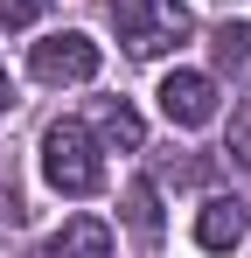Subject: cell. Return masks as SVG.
<instances>
[{
    "instance_id": "obj_1",
    "label": "cell",
    "mask_w": 251,
    "mask_h": 258,
    "mask_svg": "<svg viewBox=\"0 0 251 258\" xmlns=\"http://www.w3.org/2000/svg\"><path fill=\"white\" fill-rule=\"evenodd\" d=\"M42 174H49L56 196H98V188H105V161H98L91 126L56 119V126L42 133Z\"/></svg>"
},
{
    "instance_id": "obj_2",
    "label": "cell",
    "mask_w": 251,
    "mask_h": 258,
    "mask_svg": "<svg viewBox=\"0 0 251 258\" xmlns=\"http://www.w3.org/2000/svg\"><path fill=\"white\" fill-rule=\"evenodd\" d=\"M112 28L133 56H167V49L189 42V7L181 0H112Z\"/></svg>"
},
{
    "instance_id": "obj_3",
    "label": "cell",
    "mask_w": 251,
    "mask_h": 258,
    "mask_svg": "<svg viewBox=\"0 0 251 258\" xmlns=\"http://www.w3.org/2000/svg\"><path fill=\"white\" fill-rule=\"evenodd\" d=\"M28 70H35L42 84H91L98 77V42L91 35H49V42H35V56H28Z\"/></svg>"
},
{
    "instance_id": "obj_4",
    "label": "cell",
    "mask_w": 251,
    "mask_h": 258,
    "mask_svg": "<svg viewBox=\"0 0 251 258\" xmlns=\"http://www.w3.org/2000/svg\"><path fill=\"white\" fill-rule=\"evenodd\" d=\"M161 112H167V126H181V133L209 126L216 119V84L203 70H167L161 77Z\"/></svg>"
},
{
    "instance_id": "obj_5",
    "label": "cell",
    "mask_w": 251,
    "mask_h": 258,
    "mask_svg": "<svg viewBox=\"0 0 251 258\" xmlns=\"http://www.w3.org/2000/svg\"><path fill=\"white\" fill-rule=\"evenodd\" d=\"M244 230H251V210L237 196H209L203 216H196V244H203V251H230Z\"/></svg>"
},
{
    "instance_id": "obj_6",
    "label": "cell",
    "mask_w": 251,
    "mask_h": 258,
    "mask_svg": "<svg viewBox=\"0 0 251 258\" xmlns=\"http://www.w3.org/2000/svg\"><path fill=\"white\" fill-rule=\"evenodd\" d=\"M42 258H112V230H105L98 216H70V223L42 244Z\"/></svg>"
},
{
    "instance_id": "obj_7",
    "label": "cell",
    "mask_w": 251,
    "mask_h": 258,
    "mask_svg": "<svg viewBox=\"0 0 251 258\" xmlns=\"http://www.w3.org/2000/svg\"><path fill=\"white\" fill-rule=\"evenodd\" d=\"M98 133H105L112 147H126V154H140V140H147V126H140V112H133L126 98H112V105H98Z\"/></svg>"
},
{
    "instance_id": "obj_8",
    "label": "cell",
    "mask_w": 251,
    "mask_h": 258,
    "mask_svg": "<svg viewBox=\"0 0 251 258\" xmlns=\"http://www.w3.org/2000/svg\"><path fill=\"white\" fill-rule=\"evenodd\" d=\"M126 223H133V237H161V196H154V181H133L126 188Z\"/></svg>"
},
{
    "instance_id": "obj_9",
    "label": "cell",
    "mask_w": 251,
    "mask_h": 258,
    "mask_svg": "<svg viewBox=\"0 0 251 258\" xmlns=\"http://www.w3.org/2000/svg\"><path fill=\"white\" fill-rule=\"evenodd\" d=\"M209 49H216V63H223V70H244V63H251V28H244V21H223Z\"/></svg>"
},
{
    "instance_id": "obj_10",
    "label": "cell",
    "mask_w": 251,
    "mask_h": 258,
    "mask_svg": "<svg viewBox=\"0 0 251 258\" xmlns=\"http://www.w3.org/2000/svg\"><path fill=\"white\" fill-rule=\"evenodd\" d=\"M42 7L49 0H0V28H28V21H42Z\"/></svg>"
},
{
    "instance_id": "obj_11",
    "label": "cell",
    "mask_w": 251,
    "mask_h": 258,
    "mask_svg": "<svg viewBox=\"0 0 251 258\" xmlns=\"http://www.w3.org/2000/svg\"><path fill=\"white\" fill-rule=\"evenodd\" d=\"M230 154H237V161L251 168V105L237 112V119H230Z\"/></svg>"
},
{
    "instance_id": "obj_12",
    "label": "cell",
    "mask_w": 251,
    "mask_h": 258,
    "mask_svg": "<svg viewBox=\"0 0 251 258\" xmlns=\"http://www.w3.org/2000/svg\"><path fill=\"white\" fill-rule=\"evenodd\" d=\"M7 105H14V84H7V70H0V112H7Z\"/></svg>"
}]
</instances>
